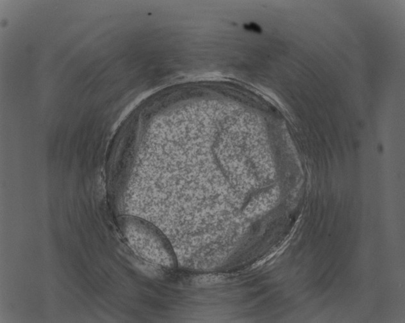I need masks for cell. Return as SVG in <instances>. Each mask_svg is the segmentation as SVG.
I'll return each mask as SVG.
<instances>
[{"label": "cell", "mask_w": 405, "mask_h": 323, "mask_svg": "<svg viewBox=\"0 0 405 323\" xmlns=\"http://www.w3.org/2000/svg\"><path fill=\"white\" fill-rule=\"evenodd\" d=\"M244 28L246 30L251 31V32H256V33H258L261 32V30L260 27L258 25H256V24L253 23V22L246 24V25H244Z\"/></svg>", "instance_id": "obj_1"}]
</instances>
